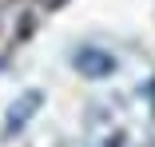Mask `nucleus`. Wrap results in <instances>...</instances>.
<instances>
[{
    "instance_id": "nucleus-1",
    "label": "nucleus",
    "mask_w": 155,
    "mask_h": 147,
    "mask_svg": "<svg viewBox=\"0 0 155 147\" xmlns=\"http://www.w3.org/2000/svg\"><path fill=\"white\" fill-rule=\"evenodd\" d=\"M36 107H40V92H24L12 107H8V119H4V135H12V131H20L28 119L36 115Z\"/></svg>"
},
{
    "instance_id": "nucleus-2",
    "label": "nucleus",
    "mask_w": 155,
    "mask_h": 147,
    "mask_svg": "<svg viewBox=\"0 0 155 147\" xmlns=\"http://www.w3.org/2000/svg\"><path fill=\"white\" fill-rule=\"evenodd\" d=\"M76 68L84 76H91V80H100V76H107L115 68V60H111L107 52H100V48H80L76 52Z\"/></svg>"
},
{
    "instance_id": "nucleus-3",
    "label": "nucleus",
    "mask_w": 155,
    "mask_h": 147,
    "mask_svg": "<svg viewBox=\"0 0 155 147\" xmlns=\"http://www.w3.org/2000/svg\"><path fill=\"white\" fill-rule=\"evenodd\" d=\"M40 4H44V8H60L64 0H40Z\"/></svg>"
}]
</instances>
